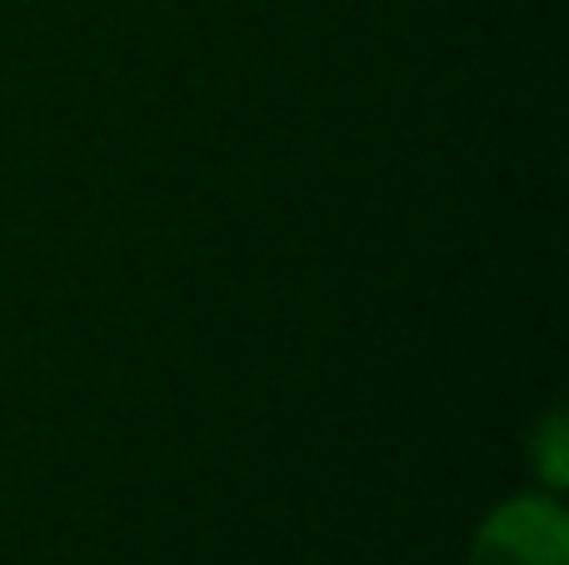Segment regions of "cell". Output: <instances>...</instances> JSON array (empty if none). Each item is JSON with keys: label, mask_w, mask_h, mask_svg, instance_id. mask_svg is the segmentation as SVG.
I'll use <instances>...</instances> for the list:
<instances>
[{"label": "cell", "mask_w": 569, "mask_h": 565, "mask_svg": "<svg viewBox=\"0 0 569 565\" xmlns=\"http://www.w3.org/2000/svg\"><path fill=\"white\" fill-rule=\"evenodd\" d=\"M475 565H565V521L550 506H510L485 526Z\"/></svg>", "instance_id": "cell-1"}]
</instances>
